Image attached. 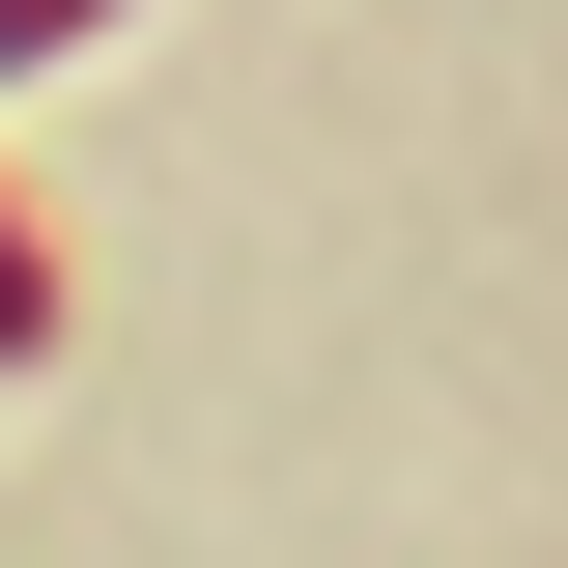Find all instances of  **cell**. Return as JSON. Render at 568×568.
<instances>
[{
	"instance_id": "cell-1",
	"label": "cell",
	"mask_w": 568,
	"mask_h": 568,
	"mask_svg": "<svg viewBox=\"0 0 568 568\" xmlns=\"http://www.w3.org/2000/svg\"><path fill=\"white\" fill-rule=\"evenodd\" d=\"M0 369H58V227L0 200Z\"/></svg>"
},
{
	"instance_id": "cell-2",
	"label": "cell",
	"mask_w": 568,
	"mask_h": 568,
	"mask_svg": "<svg viewBox=\"0 0 568 568\" xmlns=\"http://www.w3.org/2000/svg\"><path fill=\"white\" fill-rule=\"evenodd\" d=\"M85 29H114V0H0V85H29V58H85Z\"/></svg>"
}]
</instances>
